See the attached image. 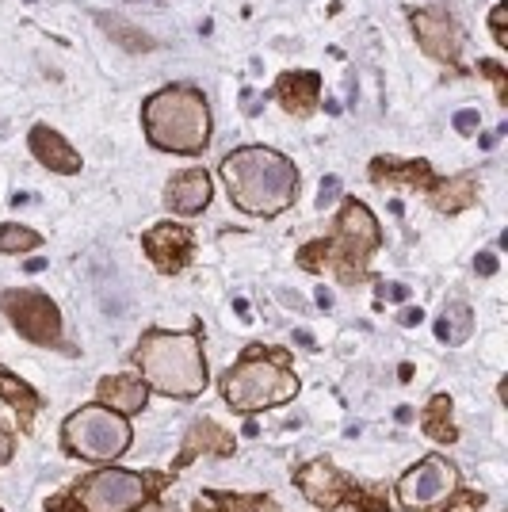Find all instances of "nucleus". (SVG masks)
<instances>
[{
  "label": "nucleus",
  "mask_w": 508,
  "mask_h": 512,
  "mask_svg": "<svg viewBox=\"0 0 508 512\" xmlns=\"http://www.w3.org/2000/svg\"><path fill=\"white\" fill-rule=\"evenodd\" d=\"M100 398L115 413H138V409L146 406V383L142 379H130V375H115V379L100 383Z\"/></svg>",
  "instance_id": "2eb2a0df"
},
{
  "label": "nucleus",
  "mask_w": 508,
  "mask_h": 512,
  "mask_svg": "<svg viewBox=\"0 0 508 512\" xmlns=\"http://www.w3.org/2000/svg\"><path fill=\"white\" fill-rule=\"evenodd\" d=\"M318 92H321V77L314 69H302V73H283L276 81V96L283 100L287 111L295 115H310L314 104H318Z\"/></svg>",
  "instance_id": "4468645a"
},
{
  "label": "nucleus",
  "mask_w": 508,
  "mask_h": 512,
  "mask_svg": "<svg viewBox=\"0 0 508 512\" xmlns=\"http://www.w3.org/2000/svg\"><path fill=\"white\" fill-rule=\"evenodd\" d=\"M386 299L405 302V299H409V287H402V283H390V291H386Z\"/></svg>",
  "instance_id": "b1692460"
},
{
  "label": "nucleus",
  "mask_w": 508,
  "mask_h": 512,
  "mask_svg": "<svg viewBox=\"0 0 508 512\" xmlns=\"http://www.w3.org/2000/svg\"><path fill=\"white\" fill-rule=\"evenodd\" d=\"M318 302H321V306H325V310H329V306H333V295H329V291L321 287V291H318Z\"/></svg>",
  "instance_id": "c85d7f7f"
},
{
  "label": "nucleus",
  "mask_w": 508,
  "mask_h": 512,
  "mask_svg": "<svg viewBox=\"0 0 508 512\" xmlns=\"http://www.w3.org/2000/svg\"><path fill=\"white\" fill-rule=\"evenodd\" d=\"M474 268H478L482 276H493V272H497V256H493V253H482L478 260H474Z\"/></svg>",
  "instance_id": "5701e85b"
},
{
  "label": "nucleus",
  "mask_w": 508,
  "mask_h": 512,
  "mask_svg": "<svg viewBox=\"0 0 508 512\" xmlns=\"http://www.w3.org/2000/svg\"><path fill=\"white\" fill-rule=\"evenodd\" d=\"M295 341L302 344V348H314V337H310L306 329H298V333H295Z\"/></svg>",
  "instance_id": "bb28decb"
},
{
  "label": "nucleus",
  "mask_w": 508,
  "mask_h": 512,
  "mask_svg": "<svg viewBox=\"0 0 508 512\" xmlns=\"http://www.w3.org/2000/svg\"><path fill=\"white\" fill-rule=\"evenodd\" d=\"M149 142L169 153H203L211 142V111L203 92L188 85H172L153 92L142 107Z\"/></svg>",
  "instance_id": "7ed1b4c3"
},
{
  "label": "nucleus",
  "mask_w": 508,
  "mask_h": 512,
  "mask_svg": "<svg viewBox=\"0 0 508 512\" xmlns=\"http://www.w3.org/2000/svg\"><path fill=\"white\" fill-rule=\"evenodd\" d=\"M96 20H100V27H104L115 43L127 46V50H153V46H157L146 31H142V27H134L127 16H115V12H96Z\"/></svg>",
  "instance_id": "dca6fc26"
},
{
  "label": "nucleus",
  "mask_w": 508,
  "mask_h": 512,
  "mask_svg": "<svg viewBox=\"0 0 508 512\" xmlns=\"http://www.w3.org/2000/svg\"><path fill=\"white\" fill-rule=\"evenodd\" d=\"M146 253L161 272H180L191 256V234L184 226H153L146 234Z\"/></svg>",
  "instance_id": "9d476101"
},
{
  "label": "nucleus",
  "mask_w": 508,
  "mask_h": 512,
  "mask_svg": "<svg viewBox=\"0 0 508 512\" xmlns=\"http://www.w3.org/2000/svg\"><path fill=\"white\" fill-rule=\"evenodd\" d=\"M4 310H8V318L16 321V329H20L27 341L35 344H58L62 341V318H58V306L39 295V291H12V295H4Z\"/></svg>",
  "instance_id": "0eeeda50"
},
{
  "label": "nucleus",
  "mask_w": 508,
  "mask_h": 512,
  "mask_svg": "<svg viewBox=\"0 0 508 512\" xmlns=\"http://www.w3.org/2000/svg\"><path fill=\"white\" fill-rule=\"evenodd\" d=\"M451 490H455V467L447 459H440V455H428L424 463H417L402 478V486H398V493H402V501L409 509H432Z\"/></svg>",
  "instance_id": "6e6552de"
},
{
  "label": "nucleus",
  "mask_w": 508,
  "mask_h": 512,
  "mask_svg": "<svg viewBox=\"0 0 508 512\" xmlns=\"http://www.w3.org/2000/svg\"><path fill=\"white\" fill-rule=\"evenodd\" d=\"M413 31H417V43L424 46V54H432V58H440L447 65H459L463 35H459V23L447 16V8L413 12Z\"/></svg>",
  "instance_id": "1a4fd4ad"
},
{
  "label": "nucleus",
  "mask_w": 508,
  "mask_h": 512,
  "mask_svg": "<svg viewBox=\"0 0 508 512\" xmlns=\"http://www.w3.org/2000/svg\"><path fill=\"white\" fill-rule=\"evenodd\" d=\"M340 237H344L348 253L356 256V260H363V256L379 245V222H375V214L367 211L363 203H348L344 214H340Z\"/></svg>",
  "instance_id": "f8f14e48"
},
{
  "label": "nucleus",
  "mask_w": 508,
  "mask_h": 512,
  "mask_svg": "<svg viewBox=\"0 0 508 512\" xmlns=\"http://www.w3.org/2000/svg\"><path fill=\"white\" fill-rule=\"evenodd\" d=\"M207 203H211V176L203 169L180 172L165 188V207L176 214H199Z\"/></svg>",
  "instance_id": "9b49d317"
},
{
  "label": "nucleus",
  "mask_w": 508,
  "mask_h": 512,
  "mask_svg": "<svg viewBox=\"0 0 508 512\" xmlns=\"http://www.w3.org/2000/svg\"><path fill=\"white\" fill-rule=\"evenodd\" d=\"M478 123H482V119H478V111H459V115H455V130H459V134L478 130Z\"/></svg>",
  "instance_id": "4be33fe9"
},
{
  "label": "nucleus",
  "mask_w": 508,
  "mask_h": 512,
  "mask_svg": "<svg viewBox=\"0 0 508 512\" xmlns=\"http://www.w3.org/2000/svg\"><path fill=\"white\" fill-rule=\"evenodd\" d=\"M298 390V379L279 360H264V356H245L222 379V394L233 409L241 413H256V409L283 406L291 402Z\"/></svg>",
  "instance_id": "20e7f679"
},
{
  "label": "nucleus",
  "mask_w": 508,
  "mask_h": 512,
  "mask_svg": "<svg viewBox=\"0 0 508 512\" xmlns=\"http://www.w3.org/2000/svg\"><path fill=\"white\" fill-rule=\"evenodd\" d=\"M46 268V260L43 256H35V260H27V272H43Z\"/></svg>",
  "instance_id": "cd10ccee"
},
{
  "label": "nucleus",
  "mask_w": 508,
  "mask_h": 512,
  "mask_svg": "<svg viewBox=\"0 0 508 512\" xmlns=\"http://www.w3.org/2000/svg\"><path fill=\"white\" fill-rule=\"evenodd\" d=\"M85 512H134L146 501V482L130 470H100L77 490Z\"/></svg>",
  "instance_id": "423d86ee"
},
{
  "label": "nucleus",
  "mask_w": 508,
  "mask_h": 512,
  "mask_svg": "<svg viewBox=\"0 0 508 512\" xmlns=\"http://www.w3.org/2000/svg\"><path fill=\"white\" fill-rule=\"evenodd\" d=\"M340 199V180L337 176H329V180H321V195H318V207L325 211V207H333Z\"/></svg>",
  "instance_id": "aec40b11"
},
{
  "label": "nucleus",
  "mask_w": 508,
  "mask_h": 512,
  "mask_svg": "<svg viewBox=\"0 0 508 512\" xmlns=\"http://www.w3.org/2000/svg\"><path fill=\"white\" fill-rule=\"evenodd\" d=\"M421 318H424L421 310H405V314H402V325H421Z\"/></svg>",
  "instance_id": "a878e982"
},
{
  "label": "nucleus",
  "mask_w": 508,
  "mask_h": 512,
  "mask_svg": "<svg viewBox=\"0 0 508 512\" xmlns=\"http://www.w3.org/2000/svg\"><path fill=\"white\" fill-rule=\"evenodd\" d=\"M65 444L81 459L107 463V459H119L130 448V425L127 417L115 413V409L88 406L65 421Z\"/></svg>",
  "instance_id": "39448f33"
},
{
  "label": "nucleus",
  "mask_w": 508,
  "mask_h": 512,
  "mask_svg": "<svg viewBox=\"0 0 508 512\" xmlns=\"http://www.w3.org/2000/svg\"><path fill=\"white\" fill-rule=\"evenodd\" d=\"M31 153H35L43 165H50L54 172H77L81 169V153L73 150V146H69L54 127H46V123H39V127L31 130Z\"/></svg>",
  "instance_id": "ddd939ff"
},
{
  "label": "nucleus",
  "mask_w": 508,
  "mask_h": 512,
  "mask_svg": "<svg viewBox=\"0 0 508 512\" xmlns=\"http://www.w3.org/2000/svg\"><path fill=\"white\" fill-rule=\"evenodd\" d=\"M0 394H4V398H8V402H16V406H35V394H31V390H27V386H16V379H12V375H4V371H0Z\"/></svg>",
  "instance_id": "6ab92c4d"
},
{
  "label": "nucleus",
  "mask_w": 508,
  "mask_h": 512,
  "mask_svg": "<svg viewBox=\"0 0 508 512\" xmlns=\"http://www.w3.org/2000/svg\"><path fill=\"white\" fill-rule=\"evenodd\" d=\"M505 16H508V4L501 0L497 8H493V20H489V27H493V39L501 46H508V39H505Z\"/></svg>",
  "instance_id": "412c9836"
},
{
  "label": "nucleus",
  "mask_w": 508,
  "mask_h": 512,
  "mask_svg": "<svg viewBox=\"0 0 508 512\" xmlns=\"http://www.w3.org/2000/svg\"><path fill=\"white\" fill-rule=\"evenodd\" d=\"M474 329V314L466 302H447L444 306V318L436 321V337L444 344H463Z\"/></svg>",
  "instance_id": "f3484780"
},
{
  "label": "nucleus",
  "mask_w": 508,
  "mask_h": 512,
  "mask_svg": "<svg viewBox=\"0 0 508 512\" xmlns=\"http://www.w3.org/2000/svg\"><path fill=\"white\" fill-rule=\"evenodd\" d=\"M134 363L142 367L146 386L172 394V398H195L207 386V360L195 333H146L134 348Z\"/></svg>",
  "instance_id": "f03ea898"
},
{
  "label": "nucleus",
  "mask_w": 508,
  "mask_h": 512,
  "mask_svg": "<svg viewBox=\"0 0 508 512\" xmlns=\"http://www.w3.org/2000/svg\"><path fill=\"white\" fill-rule=\"evenodd\" d=\"M8 455H12V436L0 428V463H8Z\"/></svg>",
  "instance_id": "393cba45"
},
{
  "label": "nucleus",
  "mask_w": 508,
  "mask_h": 512,
  "mask_svg": "<svg viewBox=\"0 0 508 512\" xmlns=\"http://www.w3.org/2000/svg\"><path fill=\"white\" fill-rule=\"evenodd\" d=\"M39 245L35 230H23V226H0V253H27Z\"/></svg>",
  "instance_id": "a211bd4d"
},
{
  "label": "nucleus",
  "mask_w": 508,
  "mask_h": 512,
  "mask_svg": "<svg viewBox=\"0 0 508 512\" xmlns=\"http://www.w3.org/2000/svg\"><path fill=\"white\" fill-rule=\"evenodd\" d=\"M222 180L230 188V199L249 214H272L287 211L298 195V172L283 153L268 146H245L233 150L222 161Z\"/></svg>",
  "instance_id": "f257e3e1"
}]
</instances>
